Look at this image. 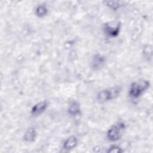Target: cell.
Masks as SVG:
<instances>
[{"label":"cell","mask_w":153,"mask_h":153,"mask_svg":"<svg viewBox=\"0 0 153 153\" xmlns=\"http://www.w3.org/2000/svg\"><path fill=\"white\" fill-rule=\"evenodd\" d=\"M150 83L149 81L142 79L133 82L129 88L128 94L133 99L139 97L146 90L149 88Z\"/></svg>","instance_id":"1"},{"label":"cell","mask_w":153,"mask_h":153,"mask_svg":"<svg viewBox=\"0 0 153 153\" xmlns=\"http://www.w3.org/2000/svg\"><path fill=\"white\" fill-rule=\"evenodd\" d=\"M121 89L118 87L100 91L97 94V100L99 103H105L117 98L120 94Z\"/></svg>","instance_id":"2"},{"label":"cell","mask_w":153,"mask_h":153,"mask_svg":"<svg viewBox=\"0 0 153 153\" xmlns=\"http://www.w3.org/2000/svg\"><path fill=\"white\" fill-rule=\"evenodd\" d=\"M126 124L122 121H119L113 125L107 132V138L109 141L115 142L118 140L123 135L126 129Z\"/></svg>","instance_id":"3"},{"label":"cell","mask_w":153,"mask_h":153,"mask_svg":"<svg viewBox=\"0 0 153 153\" xmlns=\"http://www.w3.org/2000/svg\"><path fill=\"white\" fill-rule=\"evenodd\" d=\"M48 103L46 100L39 102L33 106L31 109V114L33 116H38L42 114L47 108Z\"/></svg>","instance_id":"4"},{"label":"cell","mask_w":153,"mask_h":153,"mask_svg":"<svg viewBox=\"0 0 153 153\" xmlns=\"http://www.w3.org/2000/svg\"><path fill=\"white\" fill-rule=\"evenodd\" d=\"M121 29V24L120 23H118L115 26H112L109 24H105L104 26V30L105 33L111 37H115L117 36L120 32Z\"/></svg>","instance_id":"5"},{"label":"cell","mask_w":153,"mask_h":153,"mask_svg":"<svg viewBox=\"0 0 153 153\" xmlns=\"http://www.w3.org/2000/svg\"><path fill=\"white\" fill-rule=\"evenodd\" d=\"M105 62V57L102 56L100 54H96L94 56L92 59L91 66V68L94 70H99L102 67H103Z\"/></svg>","instance_id":"6"},{"label":"cell","mask_w":153,"mask_h":153,"mask_svg":"<svg viewBox=\"0 0 153 153\" xmlns=\"http://www.w3.org/2000/svg\"><path fill=\"white\" fill-rule=\"evenodd\" d=\"M68 112L72 116H76L81 114V106L79 103L75 100L72 101L69 105Z\"/></svg>","instance_id":"7"},{"label":"cell","mask_w":153,"mask_h":153,"mask_svg":"<svg viewBox=\"0 0 153 153\" xmlns=\"http://www.w3.org/2000/svg\"><path fill=\"white\" fill-rule=\"evenodd\" d=\"M78 143V139L74 136L68 137L63 144V148L65 150H71L74 148Z\"/></svg>","instance_id":"8"},{"label":"cell","mask_w":153,"mask_h":153,"mask_svg":"<svg viewBox=\"0 0 153 153\" xmlns=\"http://www.w3.org/2000/svg\"><path fill=\"white\" fill-rule=\"evenodd\" d=\"M36 131L33 127H29L25 131L23 136V140L29 143L35 141L36 137Z\"/></svg>","instance_id":"9"},{"label":"cell","mask_w":153,"mask_h":153,"mask_svg":"<svg viewBox=\"0 0 153 153\" xmlns=\"http://www.w3.org/2000/svg\"><path fill=\"white\" fill-rule=\"evenodd\" d=\"M48 13V9L44 5H39L35 10V14L39 17H44Z\"/></svg>","instance_id":"10"},{"label":"cell","mask_w":153,"mask_h":153,"mask_svg":"<svg viewBox=\"0 0 153 153\" xmlns=\"http://www.w3.org/2000/svg\"><path fill=\"white\" fill-rule=\"evenodd\" d=\"M105 3L106 4V5L110 8L111 9L113 10H118L120 6H121V4L120 2L118 1H105Z\"/></svg>","instance_id":"11"},{"label":"cell","mask_w":153,"mask_h":153,"mask_svg":"<svg viewBox=\"0 0 153 153\" xmlns=\"http://www.w3.org/2000/svg\"><path fill=\"white\" fill-rule=\"evenodd\" d=\"M106 152L108 153H109V152H111V153H121L123 152V150L120 146L115 145H111L108 149Z\"/></svg>","instance_id":"12"}]
</instances>
